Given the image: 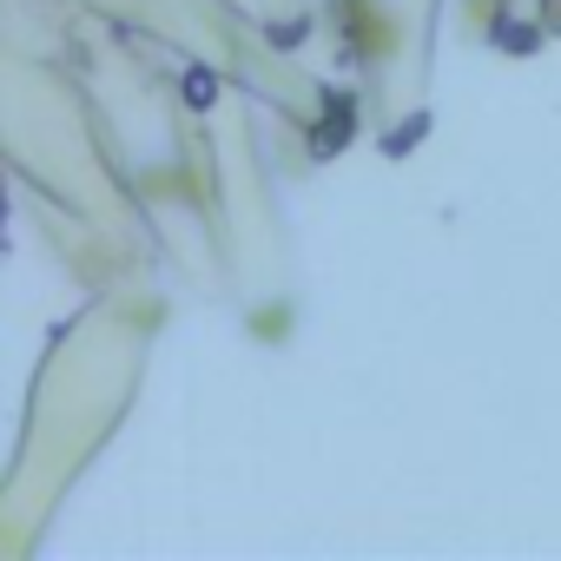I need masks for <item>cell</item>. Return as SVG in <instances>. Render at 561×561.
Returning a JSON list of instances; mask_svg holds the SVG:
<instances>
[{
    "instance_id": "obj_1",
    "label": "cell",
    "mask_w": 561,
    "mask_h": 561,
    "mask_svg": "<svg viewBox=\"0 0 561 561\" xmlns=\"http://www.w3.org/2000/svg\"><path fill=\"white\" fill-rule=\"evenodd\" d=\"M344 126H351V106L337 100V106H331V119H324V133H311V146H318V152H331V146L344 139Z\"/></svg>"
},
{
    "instance_id": "obj_2",
    "label": "cell",
    "mask_w": 561,
    "mask_h": 561,
    "mask_svg": "<svg viewBox=\"0 0 561 561\" xmlns=\"http://www.w3.org/2000/svg\"><path fill=\"white\" fill-rule=\"evenodd\" d=\"M185 93H192V106H205L218 87H211V73H192V80H185Z\"/></svg>"
},
{
    "instance_id": "obj_3",
    "label": "cell",
    "mask_w": 561,
    "mask_h": 561,
    "mask_svg": "<svg viewBox=\"0 0 561 561\" xmlns=\"http://www.w3.org/2000/svg\"><path fill=\"white\" fill-rule=\"evenodd\" d=\"M548 21H554V27H561V0H554V8H548Z\"/></svg>"
}]
</instances>
